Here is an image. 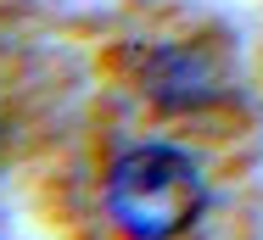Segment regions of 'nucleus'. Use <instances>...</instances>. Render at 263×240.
<instances>
[{
    "instance_id": "1",
    "label": "nucleus",
    "mask_w": 263,
    "mask_h": 240,
    "mask_svg": "<svg viewBox=\"0 0 263 240\" xmlns=\"http://www.w3.org/2000/svg\"><path fill=\"white\" fill-rule=\"evenodd\" d=\"M106 212L135 240H174L202 212V179L185 151L140 145L118 156V168L106 173Z\"/></svg>"
}]
</instances>
